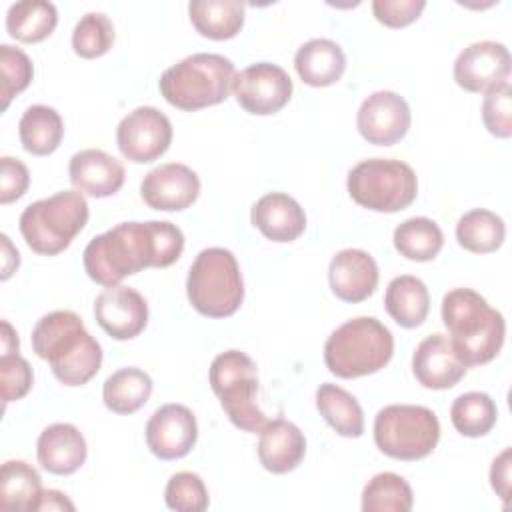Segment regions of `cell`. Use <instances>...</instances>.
I'll return each mask as SVG.
<instances>
[{
  "instance_id": "1",
  "label": "cell",
  "mask_w": 512,
  "mask_h": 512,
  "mask_svg": "<svg viewBox=\"0 0 512 512\" xmlns=\"http://www.w3.org/2000/svg\"><path fill=\"white\" fill-rule=\"evenodd\" d=\"M182 250L184 234L172 222H122L86 244L82 264L90 280L108 288L144 268L174 264Z\"/></svg>"
},
{
  "instance_id": "2",
  "label": "cell",
  "mask_w": 512,
  "mask_h": 512,
  "mask_svg": "<svg viewBox=\"0 0 512 512\" xmlns=\"http://www.w3.org/2000/svg\"><path fill=\"white\" fill-rule=\"evenodd\" d=\"M32 350L64 386H84L102 366V346L72 310L44 314L32 330Z\"/></svg>"
},
{
  "instance_id": "3",
  "label": "cell",
  "mask_w": 512,
  "mask_h": 512,
  "mask_svg": "<svg viewBox=\"0 0 512 512\" xmlns=\"http://www.w3.org/2000/svg\"><path fill=\"white\" fill-rule=\"evenodd\" d=\"M442 322L450 332V344L466 366H482L494 360L504 344V316L476 290L454 288L442 298Z\"/></svg>"
},
{
  "instance_id": "4",
  "label": "cell",
  "mask_w": 512,
  "mask_h": 512,
  "mask_svg": "<svg viewBox=\"0 0 512 512\" xmlns=\"http://www.w3.org/2000/svg\"><path fill=\"white\" fill-rule=\"evenodd\" d=\"M234 76V64L226 56L198 52L166 68L158 88L168 104L194 112L224 102L232 90Z\"/></svg>"
},
{
  "instance_id": "5",
  "label": "cell",
  "mask_w": 512,
  "mask_h": 512,
  "mask_svg": "<svg viewBox=\"0 0 512 512\" xmlns=\"http://www.w3.org/2000/svg\"><path fill=\"white\" fill-rule=\"evenodd\" d=\"M392 354L390 330L372 316H358L340 324L324 344L326 368L346 380L382 370Z\"/></svg>"
},
{
  "instance_id": "6",
  "label": "cell",
  "mask_w": 512,
  "mask_h": 512,
  "mask_svg": "<svg viewBox=\"0 0 512 512\" xmlns=\"http://www.w3.org/2000/svg\"><path fill=\"white\" fill-rule=\"evenodd\" d=\"M88 202L78 190H62L36 200L20 214L26 244L42 256H56L70 246L88 222Z\"/></svg>"
},
{
  "instance_id": "7",
  "label": "cell",
  "mask_w": 512,
  "mask_h": 512,
  "mask_svg": "<svg viewBox=\"0 0 512 512\" xmlns=\"http://www.w3.org/2000/svg\"><path fill=\"white\" fill-rule=\"evenodd\" d=\"M192 308L208 318L232 316L244 300V282L236 256L228 248H204L186 278Z\"/></svg>"
},
{
  "instance_id": "8",
  "label": "cell",
  "mask_w": 512,
  "mask_h": 512,
  "mask_svg": "<svg viewBox=\"0 0 512 512\" xmlns=\"http://www.w3.org/2000/svg\"><path fill=\"white\" fill-rule=\"evenodd\" d=\"M210 386L220 398L228 420L244 432H260L270 420L256 404L258 368L256 362L240 350L218 354L208 372Z\"/></svg>"
},
{
  "instance_id": "9",
  "label": "cell",
  "mask_w": 512,
  "mask_h": 512,
  "mask_svg": "<svg viewBox=\"0 0 512 512\" xmlns=\"http://www.w3.org/2000/svg\"><path fill=\"white\" fill-rule=\"evenodd\" d=\"M350 198L374 212H400L418 194V178L412 166L392 158H368L358 162L346 180Z\"/></svg>"
},
{
  "instance_id": "10",
  "label": "cell",
  "mask_w": 512,
  "mask_h": 512,
  "mask_svg": "<svg viewBox=\"0 0 512 512\" xmlns=\"http://www.w3.org/2000/svg\"><path fill=\"white\" fill-rule=\"evenodd\" d=\"M440 440V422L426 406L390 404L374 418V442L394 460H422Z\"/></svg>"
},
{
  "instance_id": "11",
  "label": "cell",
  "mask_w": 512,
  "mask_h": 512,
  "mask_svg": "<svg viewBox=\"0 0 512 512\" xmlns=\"http://www.w3.org/2000/svg\"><path fill=\"white\" fill-rule=\"evenodd\" d=\"M172 142V124L154 106H138L116 128V144L122 156L134 164L158 160Z\"/></svg>"
},
{
  "instance_id": "12",
  "label": "cell",
  "mask_w": 512,
  "mask_h": 512,
  "mask_svg": "<svg viewBox=\"0 0 512 512\" xmlns=\"http://www.w3.org/2000/svg\"><path fill=\"white\" fill-rule=\"evenodd\" d=\"M288 72L272 62H256L234 76L232 92L236 102L250 114L268 116L280 112L292 96Z\"/></svg>"
},
{
  "instance_id": "13",
  "label": "cell",
  "mask_w": 512,
  "mask_h": 512,
  "mask_svg": "<svg viewBox=\"0 0 512 512\" xmlns=\"http://www.w3.org/2000/svg\"><path fill=\"white\" fill-rule=\"evenodd\" d=\"M412 122L408 102L392 92H372L358 108L356 126L360 136L376 146H392L400 142Z\"/></svg>"
},
{
  "instance_id": "14",
  "label": "cell",
  "mask_w": 512,
  "mask_h": 512,
  "mask_svg": "<svg viewBox=\"0 0 512 512\" xmlns=\"http://www.w3.org/2000/svg\"><path fill=\"white\" fill-rule=\"evenodd\" d=\"M510 78V52L504 44L482 40L466 46L454 62V80L466 92H486Z\"/></svg>"
},
{
  "instance_id": "15",
  "label": "cell",
  "mask_w": 512,
  "mask_h": 512,
  "mask_svg": "<svg viewBox=\"0 0 512 512\" xmlns=\"http://www.w3.org/2000/svg\"><path fill=\"white\" fill-rule=\"evenodd\" d=\"M144 434L146 444L156 458H184L198 440L196 416L182 404H164L150 416Z\"/></svg>"
},
{
  "instance_id": "16",
  "label": "cell",
  "mask_w": 512,
  "mask_h": 512,
  "mask_svg": "<svg viewBox=\"0 0 512 512\" xmlns=\"http://www.w3.org/2000/svg\"><path fill=\"white\" fill-rule=\"evenodd\" d=\"M94 318L114 340H132L148 324V304L130 286H108L94 300Z\"/></svg>"
},
{
  "instance_id": "17",
  "label": "cell",
  "mask_w": 512,
  "mask_h": 512,
  "mask_svg": "<svg viewBox=\"0 0 512 512\" xmlns=\"http://www.w3.org/2000/svg\"><path fill=\"white\" fill-rule=\"evenodd\" d=\"M198 194V174L190 166L180 162H166L152 168L140 184L142 200L150 208L162 212L186 210L196 202Z\"/></svg>"
},
{
  "instance_id": "18",
  "label": "cell",
  "mask_w": 512,
  "mask_h": 512,
  "mask_svg": "<svg viewBox=\"0 0 512 512\" xmlns=\"http://www.w3.org/2000/svg\"><path fill=\"white\" fill-rule=\"evenodd\" d=\"M412 372L424 388L448 390L464 378L466 366L458 360L446 336L430 334L414 348Z\"/></svg>"
},
{
  "instance_id": "19",
  "label": "cell",
  "mask_w": 512,
  "mask_h": 512,
  "mask_svg": "<svg viewBox=\"0 0 512 512\" xmlns=\"http://www.w3.org/2000/svg\"><path fill=\"white\" fill-rule=\"evenodd\" d=\"M68 174L72 186L92 198L114 196L126 178L124 164L98 148H86L70 158Z\"/></svg>"
},
{
  "instance_id": "20",
  "label": "cell",
  "mask_w": 512,
  "mask_h": 512,
  "mask_svg": "<svg viewBox=\"0 0 512 512\" xmlns=\"http://www.w3.org/2000/svg\"><path fill=\"white\" fill-rule=\"evenodd\" d=\"M328 280L336 298L356 304L374 294L378 286V264L366 250L346 248L332 256Z\"/></svg>"
},
{
  "instance_id": "21",
  "label": "cell",
  "mask_w": 512,
  "mask_h": 512,
  "mask_svg": "<svg viewBox=\"0 0 512 512\" xmlns=\"http://www.w3.org/2000/svg\"><path fill=\"white\" fill-rule=\"evenodd\" d=\"M38 464L56 476H68L82 468L88 456V446L82 432L68 422L46 426L36 442Z\"/></svg>"
},
{
  "instance_id": "22",
  "label": "cell",
  "mask_w": 512,
  "mask_h": 512,
  "mask_svg": "<svg viewBox=\"0 0 512 512\" xmlns=\"http://www.w3.org/2000/svg\"><path fill=\"white\" fill-rule=\"evenodd\" d=\"M250 220L272 242H294L306 228L304 208L284 192H268L258 198Z\"/></svg>"
},
{
  "instance_id": "23",
  "label": "cell",
  "mask_w": 512,
  "mask_h": 512,
  "mask_svg": "<svg viewBox=\"0 0 512 512\" xmlns=\"http://www.w3.org/2000/svg\"><path fill=\"white\" fill-rule=\"evenodd\" d=\"M258 460L272 474H286L298 468L306 454V438L302 430L284 420H270L260 432Z\"/></svg>"
},
{
  "instance_id": "24",
  "label": "cell",
  "mask_w": 512,
  "mask_h": 512,
  "mask_svg": "<svg viewBox=\"0 0 512 512\" xmlns=\"http://www.w3.org/2000/svg\"><path fill=\"white\" fill-rule=\"evenodd\" d=\"M294 68L308 86H332L346 70V54L334 40L312 38L296 50Z\"/></svg>"
},
{
  "instance_id": "25",
  "label": "cell",
  "mask_w": 512,
  "mask_h": 512,
  "mask_svg": "<svg viewBox=\"0 0 512 512\" xmlns=\"http://www.w3.org/2000/svg\"><path fill=\"white\" fill-rule=\"evenodd\" d=\"M384 308L398 326H420L430 312V294L426 284L410 274L392 278L386 286Z\"/></svg>"
},
{
  "instance_id": "26",
  "label": "cell",
  "mask_w": 512,
  "mask_h": 512,
  "mask_svg": "<svg viewBox=\"0 0 512 512\" xmlns=\"http://www.w3.org/2000/svg\"><path fill=\"white\" fill-rule=\"evenodd\" d=\"M246 6L238 0H194L188 4L196 32L210 40L234 38L244 26Z\"/></svg>"
},
{
  "instance_id": "27",
  "label": "cell",
  "mask_w": 512,
  "mask_h": 512,
  "mask_svg": "<svg viewBox=\"0 0 512 512\" xmlns=\"http://www.w3.org/2000/svg\"><path fill=\"white\" fill-rule=\"evenodd\" d=\"M42 478L24 460H8L0 472V508L36 512L42 498Z\"/></svg>"
},
{
  "instance_id": "28",
  "label": "cell",
  "mask_w": 512,
  "mask_h": 512,
  "mask_svg": "<svg viewBox=\"0 0 512 512\" xmlns=\"http://www.w3.org/2000/svg\"><path fill=\"white\" fill-rule=\"evenodd\" d=\"M316 408L330 428L346 438L364 434V412L360 402L344 388L324 382L316 390Z\"/></svg>"
},
{
  "instance_id": "29",
  "label": "cell",
  "mask_w": 512,
  "mask_h": 512,
  "mask_svg": "<svg viewBox=\"0 0 512 512\" xmlns=\"http://www.w3.org/2000/svg\"><path fill=\"white\" fill-rule=\"evenodd\" d=\"M18 134L24 150L32 156L52 154L64 136V122L52 106L34 104L26 108L18 122Z\"/></svg>"
},
{
  "instance_id": "30",
  "label": "cell",
  "mask_w": 512,
  "mask_h": 512,
  "mask_svg": "<svg viewBox=\"0 0 512 512\" xmlns=\"http://www.w3.org/2000/svg\"><path fill=\"white\" fill-rule=\"evenodd\" d=\"M58 24V12L46 0L14 2L6 12L8 34L24 44H36L48 38Z\"/></svg>"
},
{
  "instance_id": "31",
  "label": "cell",
  "mask_w": 512,
  "mask_h": 512,
  "mask_svg": "<svg viewBox=\"0 0 512 512\" xmlns=\"http://www.w3.org/2000/svg\"><path fill=\"white\" fill-rule=\"evenodd\" d=\"M152 394V378L134 366L110 374L102 388L104 406L114 414H134Z\"/></svg>"
},
{
  "instance_id": "32",
  "label": "cell",
  "mask_w": 512,
  "mask_h": 512,
  "mask_svg": "<svg viewBox=\"0 0 512 512\" xmlns=\"http://www.w3.org/2000/svg\"><path fill=\"white\" fill-rule=\"evenodd\" d=\"M506 236L504 220L486 208H474L460 216L456 224L458 244L474 254L496 252Z\"/></svg>"
},
{
  "instance_id": "33",
  "label": "cell",
  "mask_w": 512,
  "mask_h": 512,
  "mask_svg": "<svg viewBox=\"0 0 512 512\" xmlns=\"http://www.w3.org/2000/svg\"><path fill=\"white\" fill-rule=\"evenodd\" d=\"M392 242L400 256L414 262H430L440 254L444 246V234L434 220L416 216L396 226Z\"/></svg>"
},
{
  "instance_id": "34",
  "label": "cell",
  "mask_w": 512,
  "mask_h": 512,
  "mask_svg": "<svg viewBox=\"0 0 512 512\" xmlns=\"http://www.w3.org/2000/svg\"><path fill=\"white\" fill-rule=\"evenodd\" d=\"M414 494L406 478L394 472H380L368 480L362 490L364 512H408Z\"/></svg>"
},
{
  "instance_id": "35",
  "label": "cell",
  "mask_w": 512,
  "mask_h": 512,
  "mask_svg": "<svg viewBox=\"0 0 512 512\" xmlns=\"http://www.w3.org/2000/svg\"><path fill=\"white\" fill-rule=\"evenodd\" d=\"M498 418V408L486 392L460 394L450 406L452 426L468 438L488 434Z\"/></svg>"
},
{
  "instance_id": "36",
  "label": "cell",
  "mask_w": 512,
  "mask_h": 512,
  "mask_svg": "<svg viewBox=\"0 0 512 512\" xmlns=\"http://www.w3.org/2000/svg\"><path fill=\"white\" fill-rule=\"evenodd\" d=\"M114 44V24L102 12L84 14L72 30V48L80 58L104 56Z\"/></svg>"
},
{
  "instance_id": "37",
  "label": "cell",
  "mask_w": 512,
  "mask_h": 512,
  "mask_svg": "<svg viewBox=\"0 0 512 512\" xmlns=\"http://www.w3.org/2000/svg\"><path fill=\"white\" fill-rule=\"evenodd\" d=\"M164 500L170 510L178 512H202L208 508V490L204 480L194 472H176L170 476Z\"/></svg>"
},
{
  "instance_id": "38",
  "label": "cell",
  "mask_w": 512,
  "mask_h": 512,
  "mask_svg": "<svg viewBox=\"0 0 512 512\" xmlns=\"http://www.w3.org/2000/svg\"><path fill=\"white\" fill-rule=\"evenodd\" d=\"M0 74H2V110L10 100L28 88L34 76V66L28 54L10 44L0 46Z\"/></svg>"
},
{
  "instance_id": "39",
  "label": "cell",
  "mask_w": 512,
  "mask_h": 512,
  "mask_svg": "<svg viewBox=\"0 0 512 512\" xmlns=\"http://www.w3.org/2000/svg\"><path fill=\"white\" fill-rule=\"evenodd\" d=\"M482 122L496 138L512 136V86L510 82L486 90L482 100Z\"/></svg>"
},
{
  "instance_id": "40",
  "label": "cell",
  "mask_w": 512,
  "mask_h": 512,
  "mask_svg": "<svg viewBox=\"0 0 512 512\" xmlns=\"http://www.w3.org/2000/svg\"><path fill=\"white\" fill-rule=\"evenodd\" d=\"M34 382L32 366L18 352L0 356V384H2V400L4 406L8 402L24 398Z\"/></svg>"
},
{
  "instance_id": "41",
  "label": "cell",
  "mask_w": 512,
  "mask_h": 512,
  "mask_svg": "<svg viewBox=\"0 0 512 512\" xmlns=\"http://www.w3.org/2000/svg\"><path fill=\"white\" fill-rule=\"evenodd\" d=\"M426 8L424 0H374L372 12L376 20L388 28H402L418 20Z\"/></svg>"
},
{
  "instance_id": "42",
  "label": "cell",
  "mask_w": 512,
  "mask_h": 512,
  "mask_svg": "<svg viewBox=\"0 0 512 512\" xmlns=\"http://www.w3.org/2000/svg\"><path fill=\"white\" fill-rule=\"evenodd\" d=\"M30 184L28 168L22 160L12 156L0 158V204H10L24 196Z\"/></svg>"
},
{
  "instance_id": "43",
  "label": "cell",
  "mask_w": 512,
  "mask_h": 512,
  "mask_svg": "<svg viewBox=\"0 0 512 512\" xmlns=\"http://www.w3.org/2000/svg\"><path fill=\"white\" fill-rule=\"evenodd\" d=\"M510 456H512V450L504 448L494 458L490 468V484L504 504H508V496H510Z\"/></svg>"
},
{
  "instance_id": "44",
  "label": "cell",
  "mask_w": 512,
  "mask_h": 512,
  "mask_svg": "<svg viewBox=\"0 0 512 512\" xmlns=\"http://www.w3.org/2000/svg\"><path fill=\"white\" fill-rule=\"evenodd\" d=\"M38 510H70L72 512L74 504L68 500L66 494H62L58 490H44L42 498L38 502Z\"/></svg>"
},
{
  "instance_id": "45",
  "label": "cell",
  "mask_w": 512,
  "mask_h": 512,
  "mask_svg": "<svg viewBox=\"0 0 512 512\" xmlns=\"http://www.w3.org/2000/svg\"><path fill=\"white\" fill-rule=\"evenodd\" d=\"M0 240H2V250H4L2 280H8V278H10V274H12V270H14V268H18V264H20V254H18V250H14V248H12L10 238H8L6 234H2V236H0Z\"/></svg>"
},
{
  "instance_id": "46",
  "label": "cell",
  "mask_w": 512,
  "mask_h": 512,
  "mask_svg": "<svg viewBox=\"0 0 512 512\" xmlns=\"http://www.w3.org/2000/svg\"><path fill=\"white\" fill-rule=\"evenodd\" d=\"M2 326V334H0V340H2V354H12V352H18V334L16 330L12 328V324L8 320H2L0 322Z\"/></svg>"
}]
</instances>
